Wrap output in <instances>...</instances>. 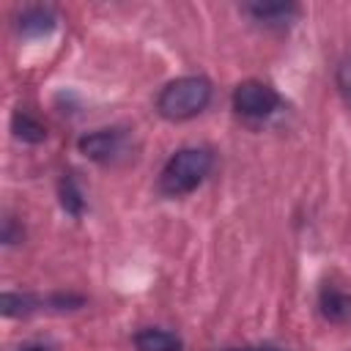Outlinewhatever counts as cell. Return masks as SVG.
Instances as JSON below:
<instances>
[{
    "label": "cell",
    "instance_id": "obj_1",
    "mask_svg": "<svg viewBox=\"0 0 351 351\" xmlns=\"http://www.w3.org/2000/svg\"><path fill=\"white\" fill-rule=\"evenodd\" d=\"M211 165H214V156L206 148H181V151H176L159 173L162 195H167V197L189 195L192 189H197L206 181V176L211 173Z\"/></svg>",
    "mask_w": 351,
    "mask_h": 351
},
{
    "label": "cell",
    "instance_id": "obj_2",
    "mask_svg": "<svg viewBox=\"0 0 351 351\" xmlns=\"http://www.w3.org/2000/svg\"><path fill=\"white\" fill-rule=\"evenodd\" d=\"M211 101V82L206 77L189 74L167 82L156 96V110L167 121H186L203 112Z\"/></svg>",
    "mask_w": 351,
    "mask_h": 351
},
{
    "label": "cell",
    "instance_id": "obj_3",
    "mask_svg": "<svg viewBox=\"0 0 351 351\" xmlns=\"http://www.w3.org/2000/svg\"><path fill=\"white\" fill-rule=\"evenodd\" d=\"M280 107V96L271 85L261 82V80H247L241 85H236L233 90V110L241 118L250 121H263L269 118L274 110Z\"/></svg>",
    "mask_w": 351,
    "mask_h": 351
},
{
    "label": "cell",
    "instance_id": "obj_4",
    "mask_svg": "<svg viewBox=\"0 0 351 351\" xmlns=\"http://www.w3.org/2000/svg\"><path fill=\"white\" fill-rule=\"evenodd\" d=\"M80 151L93 162H110L123 151V134L118 129H99L80 140Z\"/></svg>",
    "mask_w": 351,
    "mask_h": 351
},
{
    "label": "cell",
    "instance_id": "obj_5",
    "mask_svg": "<svg viewBox=\"0 0 351 351\" xmlns=\"http://www.w3.org/2000/svg\"><path fill=\"white\" fill-rule=\"evenodd\" d=\"M318 304H321V313H324L326 321L340 324V321H348V318H351V296H348L346 291L335 288V285H326V288L321 291Z\"/></svg>",
    "mask_w": 351,
    "mask_h": 351
},
{
    "label": "cell",
    "instance_id": "obj_6",
    "mask_svg": "<svg viewBox=\"0 0 351 351\" xmlns=\"http://www.w3.org/2000/svg\"><path fill=\"white\" fill-rule=\"evenodd\" d=\"M247 14H252L261 25H266V27H285L291 19H293V14H296V5H291V3H258V5H247L244 8Z\"/></svg>",
    "mask_w": 351,
    "mask_h": 351
},
{
    "label": "cell",
    "instance_id": "obj_7",
    "mask_svg": "<svg viewBox=\"0 0 351 351\" xmlns=\"http://www.w3.org/2000/svg\"><path fill=\"white\" fill-rule=\"evenodd\" d=\"M137 351H181V340L167 329H143L134 335Z\"/></svg>",
    "mask_w": 351,
    "mask_h": 351
},
{
    "label": "cell",
    "instance_id": "obj_8",
    "mask_svg": "<svg viewBox=\"0 0 351 351\" xmlns=\"http://www.w3.org/2000/svg\"><path fill=\"white\" fill-rule=\"evenodd\" d=\"M52 27H55V14H52V8L36 5V8L22 11V16H19V30H22L25 36H44V33H49Z\"/></svg>",
    "mask_w": 351,
    "mask_h": 351
},
{
    "label": "cell",
    "instance_id": "obj_9",
    "mask_svg": "<svg viewBox=\"0 0 351 351\" xmlns=\"http://www.w3.org/2000/svg\"><path fill=\"white\" fill-rule=\"evenodd\" d=\"M11 129H14V134L19 137V140H25V143H41L44 137H47V129L33 118V115H27V112H14V118H11Z\"/></svg>",
    "mask_w": 351,
    "mask_h": 351
},
{
    "label": "cell",
    "instance_id": "obj_10",
    "mask_svg": "<svg viewBox=\"0 0 351 351\" xmlns=\"http://www.w3.org/2000/svg\"><path fill=\"white\" fill-rule=\"evenodd\" d=\"M337 88H340V93H343V99L351 104V52L340 60V66H337Z\"/></svg>",
    "mask_w": 351,
    "mask_h": 351
},
{
    "label": "cell",
    "instance_id": "obj_11",
    "mask_svg": "<svg viewBox=\"0 0 351 351\" xmlns=\"http://www.w3.org/2000/svg\"><path fill=\"white\" fill-rule=\"evenodd\" d=\"M63 206L71 211V214H80L82 211V200H80V192L74 186L71 178H66V189H63Z\"/></svg>",
    "mask_w": 351,
    "mask_h": 351
},
{
    "label": "cell",
    "instance_id": "obj_12",
    "mask_svg": "<svg viewBox=\"0 0 351 351\" xmlns=\"http://www.w3.org/2000/svg\"><path fill=\"white\" fill-rule=\"evenodd\" d=\"M258 351H282V348H274V346H263V348H258Z\"/></svg>",
    "mask_w": 351,
    "mask_h": 351
},
{
    "label": "cell",
    "instance_id": "obj_13",
    "mask_svg": "<svg viewBox=\"0 0 351 351\" xmlns=\"http://www.w3.org/2000/svg\"><path fill=\"white\" fill-rule=\"evenodd\" d=\"M25 351H47V348H41V346H33V348H25Z\"/></svg>",
    "mask_w": 351,
    "mask_h": 351
}]
</instances>
